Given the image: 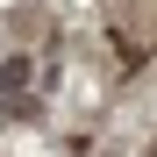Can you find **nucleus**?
<instances>
[{
  "mask_svg": "<svg viewBox=\"0 0 157 157\" xmlns=\"http://www.w3.org/2000/svg\"><path fill=\"white\" fill-rule=\"evenodd\" d=\"M0 86H7V93L29 86V57H7V64H0Z\"/></svg>",
  "mask_w": 157,
  "mask_h": 157,
  "instance_id": "1",
  "label": "nucleus"
}]
</instances>
